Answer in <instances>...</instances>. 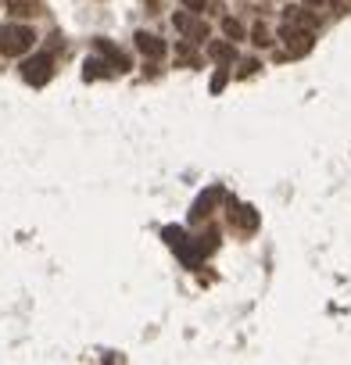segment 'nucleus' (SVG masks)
<instances>
[{
    "label": "nucleus",
    "mask_w": 351,
    "mask_h": 365,
    "mask_svg": "<svg viewBox=\"0 0 351 365\" xmlns=\"http://www.w3.org/2000/svg\"><path fill=\"white\" fill-rule=\"evenodd\" d=\"M82 69H87V72H82L87 79H105V75H115L111 61H100V57H90L87 64H82Z\"/></svg>",
    "instance_id": "1a4fd4ad"
},
{
    "label": "nucleus",
    "mask_w": 351,
    "mask_h": 365,
    "mask_svg": "<svg viewBox=\"0 0 351 365\" xmlns=\"http://www.w3.org/2000/svg\"><path fill=\"white\" fill-rule=\"evenodd\" d=\"M33 43H36V33L29 26H0V54L4 57L29 54Z\"/></svg>",
    "instance_id": "f257e3e1"
},
{
    "label": "nucleus",
    "mask_w": 351,
    "mask_h": 365,
    "mask_svg": "<svg viewBox=\"0 0 351 365\" xmlns=\"http://www.w3.org/2000/svg\"><path fill=\"white\" fill-rule=\"evenodd\" d=\"M222 33H226V39H244V26H240V21L237 18H222Z\"/></svg>",
    "instance_id": "9b49d317"
},
{
    "label": "nucleus",
    "mask_w": 351,
    "mask_h": 365,
    "mask_svg": "<svg viewBox=\"0 0 351 365\" xmlns=\"http://www.w3.org/2000/svg\"><path fill=\"white\" fill-rule=\"evenodd\" d=\"M308 8H323V4H330V0H305Z\"/></svg>",
    "instance_id": "dca6fc26"
},
{
    "label": "nucleus",
    "mask_w": 351,
    "mask_h": 365,
    "mask_svg": "<svg viewBox=\"0 0 351 365\" xmlns=\"http://www.w3.org/2000/svg\"><path fill=\"white\" fill-rule=\"evenodd\" d=\"M51 75H54V61H51V54H36V57H29V61L22 64V79H26L29 86H44Z\"/></svg>",
    "instance_id": "20e7f679"
},
{
    "label": "nucleus",
    "mask_w": 351,
    "mask_h": 365,
    "mask_svg": "<svg viewBox=\"0 0 351 365\" xmlns=\"http://www.w3.org/2000/svg\"><path fill=\"white\" fill-rule=\"evenodd\" d=\"M280 39H283V47H287V57H305L308 51L316 47V33L298 29V26H291V21H283Z\"/></svg>",
    "instance_id": "f03ea898"
},
{
    "label": "nucleus",
    "mask_w": 351,
    "mask_h": 365,
    "mask_svg": "<svg viewBox=\"0 0 351 365\" xmlns=\"http://www.w3.org/2000/svg\"><path fill=\"white\" fill-rule=\"evenodd\" d=\"M251 43H255V47H269V43H273V33H269V29H265L262 21H258V26H255V33H251Z\"/></svg>",
    "instance_id": "f8f14e48"
},
{
    "label": "nucleus",
    "mask_w": 351,
    "mask_h": 365,
    "mask_svg": "<svg viewBox=\"0 0 351 365\" xmlns=\"http://www.w3.org/2000/svg\"><path fill=\"white\" fill-rule=\"evenodd\" d=\"M230 219H237L244 229H255V226H258V215H255V208H237V211H230Z\"/></svg>",
    "instance_id": "9d476101"
},
{
    "label": "nucleus",
    "mask_w": 351,
    "mask_h": 365,
    "mask_svg": "<svg viewBox=\"0 0 351 365\" xmlns=\"http://www.w3.org/2000/svg\"><path fill=\"white\" fill-rule=\"evenodd\" d=\"M172 26H176V33L183 39H190V43H204V39H208V26H204L194 11H176L172 15Z\"/></svg>",
    "instance_id": "7ed1b4c3"
},
{
    "label": "nucleus",
    "mask_w": 351,
    "mask_h": 365,
    "mask_svg": "<svg viewBox=\"0 0 351 365\" xmlns=\"http://www.w3.org/2000/svg\"><path fill=\"white\" fill-rule=\"evenodd\" d=\"M226 82H230V72L219 69V72L212 75V94H222V90H226Z\"/></svg>",
    "instance_id": "ddd939ff"
},
{
    "label": "nucleus",
    "mask_w": 351,
    "mask_h": 365,
    "mask_svg": "<svg viewBox=\"0 0 351 365\" xmlns=\"http://www.w3.org/2000/svg\"><path fill=\"white\" fill-rule=\"evenodd\" d=\"M97 51H100V54H105V57L111 61V69H115V72H126V69H129V57L122 54V51L115 47L111 39H97Z\"/></svg>",
    "instance_id": "423d86ee"
},
{
    "label": "nucleus",
    "mask_w": 351,
    "mask_h": 365,
    "mask_svg": "<svg viewBox=\"0 0 351 365\" xmlns=\"http://www.w3.org/2000/svg\"><path fill=\"white\" fill-rule=\"evenodd\" d=\"M208 57L219 61V64H230L237 57V47H233V39H208Z\"/></svg>",
    "instance_id": "0eeeda50"
},
{
    "label": "nucleus",
    "mask_w": 351,
    "mask_h": 365,
    "mask_svg": "<svg viewBox=\"0 0 351 365\" xmlns=\"http://www.w3.org/2000/svg\"><path fill=\"white\" fill-rule=\"evenodd\" d=\"M283 21H291V26H298V29H308V33L319 29V15L308 11L305 4H291V8L283 11Z\"/></svg>",
    "instance_id": "39448f33"
},
{
    "label": "nucleus",
    "mask_w": 351,
    "mask_h": 365,
    "mask_svg": "<svg viewBox=\"0 0 351 365\" xmlns=\"http://www.w3.org/2000/svg\"><path fill=\"white\" fill-rule=\"evenodd\" d=\"M187 4V11H194V15H204V8H208V0H183Z\"/></svg>",
    "instance_id": "4468645a"
},
{
    "label": "nucleus",
    "mask_w": 351,
    "mask_h": 365,
    "mask_svg": "<svg viewBox=\"0 0 351 365\" xmlns=\"http://www.w3.org/2000/svg\"><path fill=\"white\" fill-rule=\"evenodd\" d=\"M136 51L143 57H161L165 54V43L154 36V33H136Z\"/></svg>",
    "instance_id": "6e6552de"
},
{
    "label": "nucleus",
    "mask_w": 351,
    "mask_h": 365,
    "mask_svg": "<svg viewBox=\"0 0 351 365\" xmlns=\"http://www.w3.org/2000/svg\"><path fill=\"white\" fill-rule=\"evenodd\" d=\"M255 69H258V61H244L240 64V75H255Z\"/></svg>",
    "instance_id": "2eb2a0df"
}]
</instances>
